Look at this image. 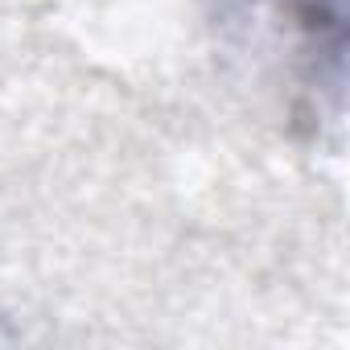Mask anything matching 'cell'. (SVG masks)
<instances>
[{
	"instance_id": "1",
	"label": "cell",
	"mask_w": 350,
	"mask_h": 350,
	"mask_svg": "<svg viewBox=\"0 0 350 350\" xmlns=\"http://www.w3.org/2000/svg\"><path fill=\"white\" fill-rule=\"evenodd\" d=\"M256 5L272 9V17L288 25L297 54L309 66L313 91H325L338 107L346 66V0H256Z\"/></svg>"
}]
</instances>
